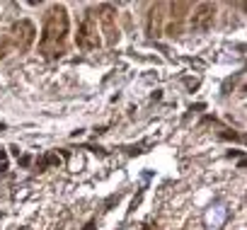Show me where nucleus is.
Returning a JSON list of instances; mask_svg holds the SVG:
<instances>
[{
  "label": "nucleus",
  "instance_id": "1",
  "mask_svg": "<svg viewBox=\"0 0 247 230\" xmlns=\"http://www.w3.org/2000/svg\"><path fill=\"white\" fill-rule=\"evenodd\" d=\"M78 44L82 46V49H95V46L100 44V39L95 37V32H92V22L87 19L85 24L80 27V34H78Z\"/></svg>",
  "mask_w": 247,
  "mask_h": 230
}]
</instances>
